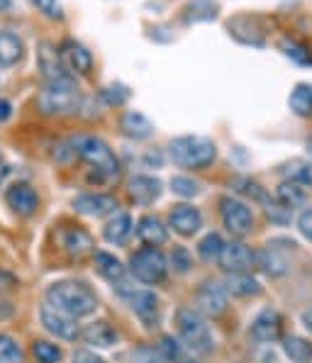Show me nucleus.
Returning a JSON list of instances; mask_svg holds the SVG:
<instances>
[{"label": "nucleus", "instance_id": "obj_19", "mask_svg": "<svg viewBox=\"0 0 312 363\" xmlns=\"http://www.w3.org/2000/svg\"><path fill=\"white\" fill-rule=\"evenodd\" d=\"M127 300H130V307L135 310V315L142 317L144 322H152L156 317L159 300H156L154 293H149V290H135V293L127 295Z\"/></svg>", "mask_w": 312, "mask_h": 363}, {"label": "nucleus", "instance_id": "obj_5", "mask_svg": "<svg viewBox=\"0 0 312 363\" xmlns=\"http://www.w3.org/2000/svg\"><path fill=\"white\" fill-rule=\"evenodd\" d=\"M76 154L81 156L86 164H91L100 176L117 178V159L110 152V147L98 137H78L74 142Z\"/></svg>", "mask_w": 312, "mask_h": 363}, {"label": "nucleus", "instance_id": "obj_46", "mask_svg": "<svg viewBox=\"0 0 312 363\" xmlns=\"http://www.w3.org/2000/svg\"><path fill=\"white\" fill-rule=\"evenodd\" d=\"M308 154H310V159H312V139L308 142Z\"/></svg>", "mask_w": 312, "mask_h": 363}, {"label": "nucleus", "instance_id": "obj_2", "mask_svg": "<svg viewBox=\"0 0 312 363\" xmlns=\"http://www.w3.org/2000/svg\"><path fill=\"white\" fill-rule=\"evenodd\" d=\"M169 154L174 164L183 166V169H205L215 161V144L208 137H195V134H186V137H176L169 144Z\"/></svg>", "mask_w": 312, "mask_h": 363}, {"label": "nucleus", "instance_id": "obj_45", "mask_svg": "<svg viewBox=\"0 0 312 363\" xmlns=\"http://www.w3.org/2000/svg\"><path fill=\"white\" fill-rule=\"evenodd\" d=\"M8 5H10V0H0V13H3V10L8 8Z\"/></svg>", "mask_w": 312, "mask_h": 363}, {"label": "nucleus", "instance_id": "obj_4", "mask_svg": "<svg viewBox=\"0 0 312 363\" xmlns=\"http://www.w3.org/2000/svg\"><path fill=\"white\" fill-rule=\"evenodd\" d=\"M176 325H178V334L186 342V346L195 354H210L213 351V334H210L205 320L198 315L191 307H181L176 312Z\"/></svg>", "mask_w": 312, "mask_h": 363}, {"label": "nucleus", "instance_id": "obj_35", "mask_svg": "<svg viewBox=\"0 0 312 363\" xmlns=\"http://www.w3.org/2000/svg\"><path fill=\"white\" fill-rule=\"evenodd\" d=\"M171 191H174L176 195H183V198H193V195H198L200 186L193 181V178L176 176V178H171Z\"/></svg>", "mask_w": 312, "mask_h": 363}, {"label": "nucleus", "instance_id": "obj_44", "mask_svg": "<svg viewBox=\"0 0 312 363\" xmlns=\"http://www.w3.org/2000/svg\"><path fill=\"white\" fill-rule=\"evenodd\" d=\"M10 113H13V110H10V103H5V100H0V122L8 120Z\"/></svg>", "mask_w": 312, "mask_h": 363}, {"label": "nucleus", "instance_id": "obj_15", "mask_svg": "<svg viewBox=\"0 0 312 363\" xmlns=\"http://www.w3.org/2000/svg\"><path fill=\"white\" fill-rule=\"evenodd\" d=\"M198 305H200V310L213 317L222 315V312L227 310L225 288H222L220 283H205V286L198 290Z\"/></svg>", "mask_w": 312, "mask_h": 363}, {"label": "nucleus", "instance_id": "obj_40", "mask_svg": "<svg viewBox=\"0 0 312 363\" xmlns=\"http://www.w3.org/2000/svg\"><path fill=\"white\" fill-rule=\"evenodd\" d=\"M174 266H176L181 273H186V271H188V266H191V259H188V251H186V249H176V251H174Z\"/></svg>", "mask_w": 312, "mask_h": 363}, {"label": "nucleus", "instance_id": "obj_3", "mask_svg": "<svg viewBox=\"0 0 312 363\" xmlns=\"http://www.w3.org/2000/svg\"><path fill=\"white\" fill-rule=\"evenodd\" d=\"M37 103L44 115H74L81 110V93L74 86V81L49 83Z\"/></svg>", "mask_w": 312, "mask_h": 363}, {"label": "nucleus", "instance_id": "obj_38", "mask_svg": "<svg viewBox=\"0 0 312 363\" xmlns=\"http://www.w3.org/2000/svg\"><path fill=\"white\" fill-rule=\"evenodd\" d=\"M32 5H37L39 10H42L44 15H49V18H61V8L57 0H30Z\"/></svg>", "mask_w": 312, "mask_h": 363}, {"label": "nucleus", "instance_id": "obj_42", "mask_svg": "<svg viewBox=\"0 0 312 363\" xmlns=\"http://www.w3.org/2000/svg\"><path fill=\"white\" fill-rule=\"evenodd\" d=\"M120 88H122V86H113V88H105V91H103V96H105V98H108V103H115V105H120V103H122V100H125V98H122V96H117V91H120Z\"/></svg>", "mask_w": 312, "mask_h": 363}, {"label": "nucleus", "instance_id": "obj_16", "mask_svg": "<svg viewBox=\"0 0 312 363\" xmlns=\"http://www.w3.org/2000/svg\"><path fill=\"white\" fill-rule=\"evenodd\" d=\"M74 208L76 212H81V215H88V217H105L110 215V212H115L117 203L110 195H78L74 200Z\"/></svg>", "mask_w": 312, "mask_h": 363}, {"label": "nucleus", "instance_id": "obj_14", "mask_svg": "<svg viewBox=\"0 0 312 363\" xmlns=\"http://www.w3.org/2000/svg\"><path fill=\"white\" fill-rule=\"evenodd\" d=\"M281 329H283V322H281V317H278V312L264 310V312H259L256 320L252 322V337L261 344H269L281 337Z\"/></svg>", "mask_w": 312, "mask_h": 363}, {"label": "nucleus", "instance_id": "obj_8", "mask_svg": "<svg viewBox=\"0 0 312 363\" xmlns=\"http://www.w3.org/2000/svg\"><path fill=\"white\" fill-rule=\"evenodd\" d=\"M220 266L225 268L227 273H249L256 261V256L252 254V249L244 247L242 242H230L225 244L220 251Z\"/></svg>", "mask_w": 312, "mask_h": 363}, {"label": "nucleus", "instance_id": "obj_34", "mask_svg": "<svg viewBox=\"0 0 312 363\" xmlns=\"http://www.w3.org/2000/svg\"><path fill=\"white\" fill-rule=\"evenodd\" d=\"M32 354L39 363H59L61 361V349L57 344H49V342H37L32 346Z\"/></svg>", "mask_w": 312, "mask_h": 363}, {"label": "nucleus", "instance_id": "obj_43", "mask_svg": "<svg viewBox=\"0 0 312 363\" xmlns=\"http://www.w3.org/2000/svg\"><path fill=\"white\" fill-rule=\"evenodd\" d=\"M8 176H10V166H8V161H5V156L0 154V186H3Z\"/></svg>", "mask_w": 312, "mask_h": 363}, {"label": "nucleus", "instance_id": "obj_17", "mask_svg": "<svg viewBox=\"0 0 312 363\" xmlns=\"http://www.w3.org/2000/svg\"><path fill=\"white\" fill-rule=\"evenodd\" d=\"M130 195L139 205H152L161 195V181L152 176H135L130 181Z\"/></svg>", "mask_w": 312, "mask_h": 363}, {"label": "nucleus", "instance_id": "obj_6", "mask_svg": "<svg viewBox=\"0 0 312 363\" xmlns=\"http://www.w3.org/2000/svg\"><path fill=\"white\" fill-rule=\"evenodd\" d=\"M132 273L139 278L142 283H161L166 278V259L159 249L147 247L139 249L135 256H132Z\"/></svg>", "mask_w": 312, "mask_h": 363}, {"label": "nucleus", "instance_id": "obj_9", "mask_svg": "<svg viewBox=\"0 0 312 363\" xmlns=\"http://www.w3.org/2000/svg\"><path fill=\"white\" fill-rule=\"evenodd\" d=\"M59 59L64 64L66 71H74V74L86 76L93 69V57L83 44H78L76 39H66L59 49Z\"/></svg>", "mask_w": 312, "mask_h": 363}, {"label": "nucleus", "instance_id": "obj_26", "mask_svg": "<svg viewBox=\"0 0 312 363\" xmlns=\"http://www.w3.org/2000/svg\"><path fill=\"white\" fill-rule=\"evenodd\" d=\"M130 232H132L130 215H115L113 220L105 225V239H108L110 244H125Z\"/></svg>", "mask_w": 312, "mask_h": 363}, {"label": "nucleus", "instance_id": "obj_28", "mask_svg": "<svg viewBox=\"0 0 312 363\" xmlns=\"http://www.w3.org/2000/svg\"><path fill=\"white\" fill-rule=\"evenodd\" d=\"M227 290L232 295H256L261 288L249 273H232L230 281H227Z\"/></svg>", "mask_w": 312, "mask_h": 363}, {"label": "nucleus", "instance_id": "obj_25", "mask_svg": "<svg viewBox=\"0 0 312 363\" xmlns=\"http://www.w3.org/2000/svg\"><path fill=\"white\" fill-rule=\"evenodd\" d=\"M96 271L113 283L125 278V266H122L113 254H105V251H98L96 254Z\"/></svg>", "mask_w": 312, "mask_h": 363}, {"label": "nucleus", "instance_id": "obj_39", "mask_svg": "<svg viewBox=\"0 0 312 363\" xmlns=\"http://www.w3.org/2000/svg\"><path fill=\"white\" fill-rule=\"evenodd\" d=\"M298 227H300V232H303V237H308L312 242V210H305L303 215H300Z\"/></svg>", "mask_w": 312, "mask_h": 363}, {"label": "nucleus", "instance_id": "obj_41", "mask_svg": "<svg viewBox=\"0 0 312 363\" xmlns=\"http://www.w3.org/2000/svg\"><path fill=\"white\" fill-rule=\"evenodd\" d=\"M74 363H105L100 356L91 354V351H78V354L74 356Z\"/></svg>", "mask_w": 312, "mask_h": 363}, {"label": "nucleus", "instance_id": "obj_21", "mask_svg": "<svg viewBox=\"0 0 312 363\" xmlns=\"http://www.w3.org/2000/svg\"><path fill=\"white\" fill-rule=\"evenodd\" d=\"M137 234L144 244H149V247H159V244L166 242V227L161 225L156 217H142V220H139V227H137Z\"/></svg>", "mask_w": 312, "mask_h": 363}, {"label": "nucleus", "instance_id": "obj_23", "mask_svg": "<svg viewBox=\"0 0 312 363\" xmlns=\"http://www.w3.org/2000/svg\"><path fill=\"white\" fill-rule=\"evenodd\" d=\"M122 130H125L127 137H135V139H147L149 134L154 132V125L147 120L142 113H125L122 117Z\"/></svg>", "mask_w": 312, "mask_h": 363}, {"label": "nucleus", "instance_id": "obj_18", "mask_svg": "<svg viewBox=\"0 0 312 363\" xmlns=\"http://www.w3.org/2000/svg\"><path fill=\"white\" fill-rule=\"evenodd\" d=\"M22 39L10 30H0V66H15L22 59Z\"/></svg>", "mask_w": 312, "mask_h": 363}, {"label": "nucleus", "instance_id": "obj_29", "mask_svg": "<svg viewBox=\"0 0 312 363\" xmlns=\"http://www.w3.org/2000/svg\"><path fill=\"white\" fill-rule=\"evenodd\" d=\"M278 200H281V205H286V208H300V205L305 203V188L298 186V183H283V186H278Z\"/></svg>", "mask_w": 312, "mask_h": 363}, {"label": "nucleus", "instance_id": "obj_12", "mask_svg": "<svg viewBox=\"0 0 312 363\" xmlns=\"http://www.w3.org/2000/svg\"><path fill=\"white\" fill-rule=\"evenodd\" d=\"M5 203L13 208V212H18V215H22V217H30V215H35L39 198H37V193L32 186H27V183H18V186H13L8 193H5Z\"/></svg>", "mask_w": 312, "mask_h": 363}, {"label": "nucleus", "instance_id": "obj_31", "mask_svg": "<svg viewBox=\"0 0 312 363\" xmlns=\"http://www.w3.org/2000/svg\"><path fill=\"white\" fill-rule=\"evenodd\" d=\"M0 363H22V349L8 334H0Z\"/></svg>", "mask_w": 312, "mask_h": 363}, {"label": "nucleus", "instance_id": "obj_30", "mask_svg": "<svg viewBox=\"0 0 312 363\" xmlns=\"http://www.w3.org/2000/svg\"><path fill=\"white\" fill-rule=\"evenodd\" d=\"M222 247H225V242H222L220 234H208V237L198 244V254L203 261H217L220 259Z\"/></svg>", "mask_w": 312, "mask_h": 363}, {"label": "nucleus", "instance_id": "obj_1", "mask_svg": "<svg viewBox=\"0 0 312 363\" xmlns=\"http://www.w3.org/2000/svg\"><path fill=\"white\" fill-rule=\"evenodd\" d=\"M47 305L54 310L64 312V315L74 317H88L96 312L98 298L86 283L81 281H59L47 290Z\"/></svg>", "mask_w": 312, "mask_h": 363}, {"label": "nucleus", "instance_id": "obj_27", "mask_svg": "<svg viewBox=\"0 0 312 363\" xmlns=\"http://www.w3.org/2000/svg\"><path fill=\"white\" fill-rule=\"evenodd\" d=\"M283 351L286 356L295 363H310L312 361V344L308 339H300V337H288L283 342Z\"/></svg>", "mask_w": 312, "mask_h": 363}, {"label": "nucleus", "instance_id": "obj_11", "mask_svg": "<svg viewBox=\"0 0 312 363\" xmlns=\"http://www.w3.org/2000/svg\"><path fill=\"white\" fill-rule=\"evenodd\" d=\"M37 61H39V69H42L44 78L49 83H61V81H71L69 71L64 69L59 59V52H54L52 44H39V52H37Z\"/></svg>", "mask_w": 312, "mask_h": 363}, {"label": "nucleus", "instance_id": "obj_7", "mask_svg": "<svg viewBox=\"0 0 312 363\" xmlns=\"http://www.w3.org/2000/svg\"><path fill=\"white\" fill-rule=\"evenodd\" d=\"M220 212H222V222L232 234L237 237H244V234L252 232L254 227V215L242 200H234V198H222L220 203Z\"/></svg>", "mask_w": 312, "mask_h": 363}, {"label": "nucleus", "instance_id": "obj_13", "mask_svg": "<svg viewBox=\"0 0 312 363\" xmlns=\"http://www.w3.org/2000/svg\"><path fill=\"white\" fill-rule=\"evenodd\" d=\"M169 222L178 234L193 237V234L203 227V215H200L198 208H193V205H176L169 215Z\"/></svg>", "mask_w": 312, "mask_h": 363}, {"label": "nucleus", "instance_id": "obj_20", "mask_svg": "<svg viewBox=\"0 0 312 363\" xmlns=\"http://www.w3.org/2000/svg\"><path fill=\"white\" fill-rule=\"evenodd\" d=\"M59 242H61V247H64V251H69L71 256H83L93 249V239L83 230H61Z\"/></svg>", "mask_w": 312, "mask_h": 363}, {"label": "nucleus", "instance_id": "obj_10", "mask_svg": "<svg viewBox=\"0 0 312 363\" xmlns=\"http://www.w3.org/2000/svg\"><path fill=\"white\" fill-rule=\"evenodd\" d=\"M39 317H42L44 329H47V332H52L54 337L66 339V342H74V339L78 337V325H76L74 317L64 315V312L54 310V307H49V305L42 307Z\"/></svg>", "mask_w": 312, "mask_h": 363}, {"label": "nucleus", "instance_id": "obj_36", "mask_svg": "<svg viewBox=\"0 0 312 363\" xmlns=\"http://www.w3.org/2000/svg\"><path fill=\"white\" fill-rule=\"evenodd\" d=\"M283 49H286V57H291L293 61H298V64H312L310 52H308L305 47H300V44H295V42H283Z\"/></svg>", "mask_w": 312, "mask_h": 363}, {"label": "nucleus", "instance_id": "obj_33", "mask_svg": "<svg viewBox=\"0 0 312 363\" xmlns=\"http://www.w3.org/2000/svg\"><path fill=\"white\" fill-rule=\"evenodd\" d=\"M259 266H264L266 273H271V276H281L283 271H286V259H281V256L276 254L271 247L264 251V254L259 256Z\"/></svg>", "mask_w": 312, "mask_h": 363}, {"label": "nucleus", "instance_id": "obj_32", "mask_svg": "<svg viewBox=\"0 0 312 363\" xmlns=\"http://www.w3.org/2000/svg\"><path fill=\"white\" fill-rule=\"evenodd\" d=\"M286 173H288V178H291L293 183H298V186L312 188V164H303V161H293V164L286 169Z\"/></svg>", "mask_w": 312, "mask_h": 363}, {"label": "nucleus", "instance_id": "obj_37", "mask_svg": "<svg viewBox=\"0 0 312 363\" xmlns=\"http://www.w3.org/2000/svg\"><path fill=\"white\" fill-rule=\"evenodd\" d=\"M266 212H269V217L273 222H278V225H283V222H291V217H293L291 208H286V205H269Z\"/></svg>", "mask_w": 312, "mask_h": 363}, {"label": "nucleus", "instance_id": "obj_22", "mask_svg": "<svg viewBox=\"0 0 312 363\" xmlns=\"http://www.w3.org/2000/svg\"><path fill=\"white\" fill-rule=\"evenodd\" d=\"M288 105H291V110L295 115L310 117L312 115V86L310 83H298V86L291 91Z\"/></svg>", "mask_w": 312, "mask_h": 363}, {"label": "nucleus", "instance_id": "obj_24", "mask_svg": "<svg viewBox=\"0 0 312 363\" xmlns=\"http://www.w3.org/2000/svg\"><path fill=\"white\" fill-rule=\"evenodd\" d=\"M83 339H86V344L103 346L105 349V346H113L117 342V332L108 322H96V325H91L83 332Z\"/></svg>", "mask_w": 312, "mask_h": 363}]
</instances>
